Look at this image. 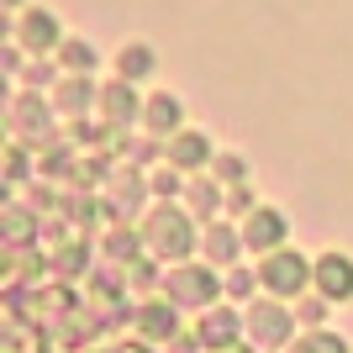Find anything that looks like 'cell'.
Returning a JSON list of instances; mask_svg holds the SVG:
<instances>
[{"instance_id": "6da1fadb", "label": "cell", "mask_w": 353, "mask_h": 353, "mask_svg": "<svg viewBox=\"0 0 353 353\" xmlns=\"http://www.w3.org/2000/svg\"><path fill=\"white\" fill-rule=\"evenodd\" d=\"M311 269H316V264H306L301 253H274V259L264 264V274H259V280H264L274 295H295V290H306Z\"/></svg>"}, {"instance_id": "7a4b0ae2", "label": "cell", "mask_w": 353, "mask_h": 353, "mask_svg": "<svg viewBox=\"0 0 353 353\" xmlns=\"http://www.w3.org/2000/svg\"><path fill=\"white\" fill-rule=\"evenodd\" d=\"M311 274H316V285H322L327 301H353V259L348 253H322Z\"/></svg>"}, {"instance_id": "3957f363", "label": "cell", "mask_w": 353, "mask_h": 353, "mask_svg": "<svg viewBox=\"0 0 353 353\" xmlns=\"http://www.w3.org/2000/svg\"><path fill=\"white\" fill-rule=\"evenodd\" d=\"M148 232H153V248H159V253H169V259L190 253V227H185V216H179V211H174V216H169V211H159Z\"/></svg>"}, {"instance_id": "277c9868", "label": "cell", "mask_w": 353, "mask_h": 353, "mask_svg": "<svg viewBox=\"0 0 353 353\" xmlns=\"http://www.w3.org/2000/svg\"><path fill=\"white\" fill-rule=\"evenodd\" d=\"M280 237H285V216H280V211H253L248 227H243V243H248L253 253L280 248Z\"/></svg>"}, {"instance_id": "5b68a950", "label": "cell", "mask_w": 353, "mask_h": 353, "mask_svg": "<svg viewBox=\"0 0 353 353\" xmlns=\"http://www.w3.org/2000/svg\"><path fill=\"white\" fill-rule=\"evenodd\" d=\"M253 338L259 343H285L290 338V316L280 306H253Z\"/></svg>"}, {"instance_id": "8992f818", "label": "cell", "mask_w": 353, "mask_h": 353, "mask_svg": "<svg viewBox=\"0 0 353 353\" xmlns=\"http://www.w3.org/2000/svg\"><path fill=\"white\" fill-rule=\"evenodd\" d=\"M206 295H216V280L206 269H179L174 274V301H206Z\"/></svg>"}, {"instance_id": "52a82bcc", "label": "cell", "mask_w": 353, "mask_h": 353, "mask_svg": "<svg viewBox=\"0 0 353 353\" xmlns=\"http://www.w3.org/2000/svg\"><path fill=\"white\" fill-rule=\"evenodd\" d=\"M21 37H27L32 48H53V43L63 37V32H59V16H53V11H32V16H27V32H21Z\"/></svg>"}, {"instance_id": "ba28073f", "label": "cell", "mask_w": 353, "mask_h": 353, "mask_svg": "<svg viewBox=\"0 0 353 353\" xmlns=\"http://www.w3.org/2000/svg\"><path fill=\"white\" fill-rule=\"evenodd\" d=\"M117 69H121V79H143V74H153V48H143V43L121 48V53H117Z\"/></svg>"}, {"instance_id": "9c48e42d", "label": "cell", "mask_w": 353, "mask_h": 353, "mask_svg": "<svg viewBox=\"0 0 353 353\" xmlns=\"http://www.w3.org/2000/svg\"><path fill=\"white\" fill-rule=\"evenodd\" d=\"M179 111H185V105L174 101V95H153V105H148V121H153V127H179Z\"/></svg>"}, {"instance_id": "30bf717a", "label": "cell", "mask_w": 353, "mask_h": 353, "mask_svg": "<svg viewBox=\"0 0 353 353\" xmlns=\"http://www.w3.org/2000/svg\"><path fill=\"white\" fill-rule=\"evenodd\" d=\"M206 253L216 259V264H227L237 253V232H227V227H211V237H206Z\"/></svg>"}, {"instance_id": "8fae6325", "label": "cell", "mask_w": 353, "mask_h": 353, "mask_svg": "<svg viewBox=\"0 0 353 353\" xmlns=\"http://www.w3.org/2000/svg\"><path fill=\"white\" fill-rule=\"evenodd\" d=\"M232 338H237V316H232V311L206 316V343H232Z\"/></svg>"}, {"instance_id": "7c38bea8", "label": "cell", "mask_w": 353, "mask_h": 353, "mask_svg": "<svg viewBox=\"0 0 353 353\" xmlns=\"http://www.w3.org/2000/svg\"><path fill=\"white\" fill-rule=\"evenodd\" d=\"M174 159L179 163H201V159H206V137H179V143H174Z\"/></svg>"}, {"instance_id": "4fadbf2b", "label": "cell", "mask_w": 353, "mask_h": 353, "mask_svg": "<svg viewBox=\"0 0 353 353\" xmlns=\"http://www.w3.org/2000/svg\"><path fill=\"white\" fill-rule=\"evenodd\" d=\"M295 353H348V348H343V338H327V332H316V338H306Z\"/></svg>"}, {"instance_id": "5bb4252c", "label": "cell", "mask_w": 353, "mask_h": 353, "mask_svg": "<svg viewBox=\"0 0 353 353\" xmlns=\"http://www.w3.org/2000/svg\"><path fill=\"white\" fill-rule=\"evenodd\" d=\"M63 59L85 74V69H95V48H90V43H69V48H63Z\"/></svg>"}, {"instance_id": "9a60e30c", "label": "cell", "mask_w": 353, "mask_h": 353, "mask_svg": "<svg viewBox=\"0 0 353 353\" xmlns=\"http://www.w3.org/2000/svg\"><path fill=\"white\" fill-rule=\"evenodd\" d=\"M195 211H216V185H195Z\"/></svg>"}]
</instances>
